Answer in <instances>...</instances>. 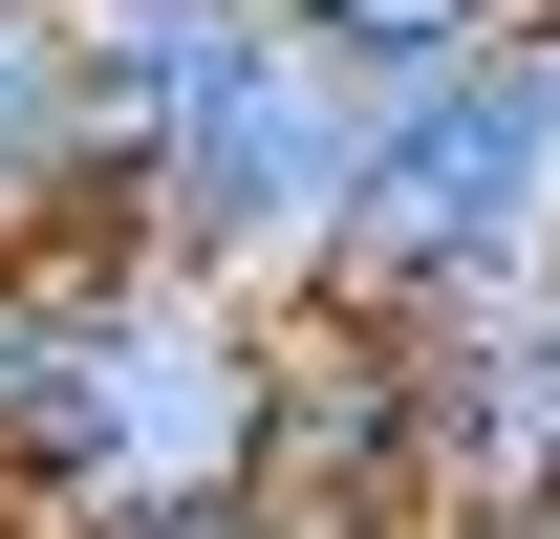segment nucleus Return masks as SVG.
Listing matches in <instances>:
<instances>
[{
  "mask_svg": "<svg viewBox=\"0 0 560 539\" xmlns=\"http://www.w3.org/2000/svg\"><path fill=\"white\" fill-rule=\"evenodd\" d=\"M259 410H280V302H259V280H195V260H151V238H86V302H66L44 410H22L0 539L215 518V496L259 474Z\"/></svg>",
  "mask_w": 560,
  "mask_h": 539,
  "instance_id": "1",
  "label": "nucleus"
},
{
  "mask_svg": "<svg viewBox=\"0 0 560 539\" xmlns=\"http://www.w3.org/2000/svg\"><path fill=\"white\" fill-rule=\"evenodd\" d=\"M151 539H259V518H237V496H215V518H151Z\"/></svg>",
  "mask_w": 560,
  "mask_h": 539,
  "instance_id": "8",
  "label": "nucleus"
},
{
  "mask_svg": "<svg viewBox=\"0 0 560 539\" xmlns=\"http://www.w3.org/2000/svg\"><path fill=\"white\" fill-rule=\"evenodd\" d=\"M280 22L346 87H410V66H453V44H495V22H560V0H280Z\"/></svg>",
  "mask_w": 560,
  "mask_h": 539,
  "instance_id": "7",
  "label": "nucleus"
},
{
  "mask_svg": "<svg viewBox=\"0 0 560 539\" xmlns=\"http://www.w3.org/2000/svg\"><path fill=\"white\" fill-rule=\"evenodd\" d=\"M346 173H366V87L280 22L259 66L215 87L195 130L130 173V238L151 260H195V280H259V302H302L324 280V216H346Z\"/></svg>",
  "mask_w": 560,
  "mask_h": 539,
  "instance_id": "3",
  "label": "nucleus"
},
{
  "mask_svg": "<svg viewBox=\"0 0 560 539\" xmlns=\"http://www.w3.org/2000/svg\"><path fill=\"white\" fill-rule=\"evenodd\" d=\"M560 260V22H495L453 66L366 87V173L324 216L302 302H453V280Z\"/></svg>",
  "mask_w": 560,
  "mask_h": 539,
  "instance_id": "2",
  "label": "nucleus"
},
{
  "mask_svg": "<svg viewBox=\"0 0 560 539\" xmlns=\"http://www.w3.org/2000/svg\"><path fill=\"white\" fill-rule=\"evenodd\" d=\"M346 324L388 345V410H410V454H431L453 518L560 496V260L453 280V302H346Z\"/></svg>",
  "mask_w": 560,
  "mask_h": 539,
  "instance_id": "4",
  "label": "nucleus"
},
{
  "mask_svg": "<svg viewBox=\"0 0 560 539\" xmlns=\"http://www.w3.org/2000/svg\"><path fill=\"white\" fill-rule=\"evenodd\" d=\"M86 216V108H66V0H0V238Z\"/></svg>",
  "mask_w": 560,
  "mask_h": 539,
  "instance_id": "6",
  "label": "nucleus"
},
{
  "mask_svg": "<svg viewBox=\"0 0 560 539\" xmlns=\"http://www.w3.org/2000/svg\"><path fill=\"white\" fill-rule=\"evenodd\" d=\"M280 44V0H66V108H86V216L130 238V173Z\"/></svg>",
  "mask_w": 560,
  "mask_h": 539,
  "instance_id": "5",
  "label": "nucleus"
}]
</instances>
